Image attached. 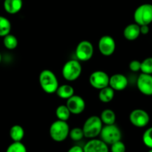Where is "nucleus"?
I'll list each match as a JSON object with an SVG mask.
<instances>
[{
    "label": "nucleus",
    "mask_w": 152,
    "mask_h": 152,
    "mask_svg": "<svg viewBox=\"0 0 152 152\" xmlns=\"http://www.w3.org/2000/svg\"><path fill=\"white\" fill-rule=\"evenodd\" d=\"M68 137L74 141H80L85 137L83 129L80 127H75L71 129Z\"/></svg>",
    "instance_id": "obj_24"
},
{
    "label": "nucleus",
    "mask_w": 152,
    "mask_h": 152,
    "mask_svg": "<svg viewBox=\"0 0 152 152\" xmlns=\"http://www.w3.org/2000/svg\"><path fill=\"white\" fill-rule=\"evenodd\" d=\"M103 123L99 116L93 115L89 117L85 121L83 126L84 137L88 139H94L99 136Z\"/></svg>",
    "instance_id": "obj_2"
},
{
    "label": "nucleus",
    "mask_w": 152,
    "mask_h": 152,
    "mask_svg": "<svg viewBox=\"0 0 152 152\" xmlns=\"http://www.w3.org/2000/svg\"><path fill=\"white\" fill-rule=\"evenodd\" d=\"M9 135L13 142H22L25 137V130L20 125H14L10 129Z\"/></svg>",
    "instance_id": "obj_17"
},
{
    "label": "nucleus",
    "mask_w": 152,
    "mask_h": 152,
    "mask_svg": "<svg viewBox=\"0 0 152 152\" xmlns=\"http://www.w3.org/2000/svg\"><path fill=\"white\" fill-rule=\"evenodd\" d=\"M137 86L141 94L145 96H152V74L142 73L137 80Z\"/></svg>",
    "instance_id": "obj_12"
},
{
    "label": "nucleus",
    "mask_w": 152,
    "mask_h": 152,
    "mask_svg": "<svg viewBox=\"0 0 152 152\" xmlns=\"http://www.w3.org/2000/svg\"><path fill=\"white\" fill-rule=\"evenodd\" d=\"M140 71L143 74H152V57H147L141 62Z\"/></svg>",
    "instance_id": "obj_26"
},
{
    "label": "nucleus",
    "mask_w": 152,
    "mask_h": 152,
    "mask_svg": "<svg viewBox=\"0 0 152 152\" xmlns=\"http://www.w3.org/2000/svg\"><path fill=\"white\" fill-rule=\"evenodd\" d=\"M148 152H152V148H150V150Z\"/></svg>",
    "instance_id": "obj_33"
},
{
    "label": "nucleus",
    "mask_w": 152,
    "mask_h": 152,
    "mask_svg": "<svg viewBox=\"0 0 152 152\" xmlns=\"http://www.w3.org/2000/svg\"><path fill=\"white\" fill-rule=\"evenodd\" d=\"M11 31V23L7 18L0 16V37H5L10 34Z\"/></svg>",
    "instance_id": "obj_22"
},
{
    "label": "nucleus",
    "mask_w": 152,
    "mask_h": 152,
    "mask_svg": "<svg viewBox=\"0 0 152 152\" xmlns=\"http://www.w3.org/2000/svg\"><path fill=\"white\" fill-rule=\"evenodd\" d=\"M94 52V49L92 43L88 40H83L77 45L75 54L79 61L87 62L91 59Z\"/></svg>",
    "instance_id": "obj_7"
},
{
    "label": "nucleus",
    "mask_w": 152,
    "mask_h": 152,
    "mask_svg": "<svg viewBox=\"0 0 152 152\" xmlns=\"http://www.w3.org/2000/svg\"><path fill=\"white\" fill-rule=\"evenodd\" d=\"M109 77L108 74L105 71L98 70L91 73L89 77V83L94 88L100 90L103 88L108 86Z\"/></svg>",
    "instance_id": "obj_9"
},
{
    "label": "nucleus",
    "mask_w": 152,
    "mask_h": 152,
    "mask_svg": "<svg viewBox=\"0 0 152 152\" xmlns=\"http://www.w3.org/2000/svg\"><path fill=\"white\" fill-rule=\"evenodd\" d=\"M39 83L42 89L49 94L56 93L59 86L56 76L53 71L48 69H45L40 72Z\"/></svg>",
    "instance_id": "obj_1"
},
{
    "label": "nucleus",
    "mask_w": 152,
    "mask_h": 152,
    "mask_svg": "<svg viewBox=\"0 0 152 152\" xmlns=\"http://www.w3.org/2000/svg\"><path fill=\"white\" fill-rule=\"evenodd\" d=\"M129 120L137 128H144L150 122V116L146 111L140 108L133 110L129 114Z\"/></svg>",
    "instance_id": "obj_8"
},
{
    "label": "nucleus",
    "mask_w": 152,
    "mask_h": 152,
    "mask_svg": "<svg viewBox=\"0 0 152 152\" xmlns=\"http://www.w3.org/2000/svg\"><path fill=\"white\" fill-rule=\"evenodd\" d=\"M141 68V62L139 60H132V62L129 63V69L132 71V72H138L140 71Z\"/></svg>",
    "instance_id": "obj_29"
},
{
    "label": "nucleus",
    "mask_w": 152,
    "mask_h": 152,
    "mask_svg": "<svg viewBox=\"0 0 152 152\" xmlns=\"http://www.w3.org/2000/svg\"><path fill=\"white\" fill-rule=\"evenodd\" d=\"M98 48L101 54L103 56H111L116 50L115 40L109 35L102 36L98 42Z\"/></svg>",
    "instance_id": "obj_10"
},
{
    "label": "nucleus",
    "mask_w": 152,
    "mask_h": 152,
    "mask_svg": "<svg viewBox=\"0 0 152 152\" xmlns=\"http://www.w3.org/2000/svg\"><path fill=\"white\" fill-rule=\"evenodd\" d=\"M135 23L140 25H149L152 22V4L145 3L138 6L134 13Z\"/></svg>",
    "instance_id": "obj_6"
},
{
    "label": "nucleus",
    "mask_w": 152,
    "mask_h": 152,
    "mask_svg": "<svg viewBox=\"0 0 152 152\" xmlns=\"http://www.w3.org/2000/svg\"><path fill=\"white\" fill-rule=\"evenodd\" d=\"M99 91V92L98 97L101 102H104V103H108V102H111L113 100L114 97V91H115L111 88L109 86Z\"/></svg>",
    "instance_id": "obj_19"
},
{
    "label": "nucleus",
    "mask_w": 152,
    "mask_h": 152,
    "mask_svg": "<svg viewBox=\"0 0 152 152\" xmlns=\"http://www.w3.org/2000/svg\"><path fill=\"white\" fill-rule=\"evenodd\" d=\"M66 106L72 114L78 115L82 114L86 108V102L82 96L74 94L68 98L66 102Z\"/></svg>",
    "instance_id": "obj_11"
},
{
    "label": "nucleus",
    "mask_w": 152,
    "mask_h": 152,
    "mask_svg": "<svg viewBox=\"0 0 152 152\" xmlns=\"http://www.w3.org/2000/svg\"><path fill=\"white\" fill-rule=\"evenodd\" d=\"M1 53H0V62H1Z\"/></svg>",
    "instance_id": "obj_32"
},
{
    "label": "nucleus",
    "mask_w": 152,
    "mask_h": 152,
    "mask_svg": "<svg viewBox=\"0 0 152 152\" xmlns=\"http://www.w3.org/2000/svg\"><path fill=\"white\" fill-rule=\"evenodd\" d=\"M142 142L148 148H152V127L148 128L142 134Z\"/></svg>",
    "instance_id": "obj_27"
},
{
    "label": "nucleus",
    "mask_w": 152,
    "mask_h": 152,
    "mask_svg": "<svg viewBox=\"0 0 152 152\" xmlns=\"http://www.w3.org/2000/svg\"><path fill=\"white\" fill-rule=\"evenodd\" d=\"M82 70L83 68L78 59H71L64 64L62 75L67 81H75L81 75Z\"/></svg>",
    "instance_id": "obj_4"
},
{
    "label": "nucleus",
    "mask_w": 152,
    "mask_h": 152,
    "mask_svg": "<svg viewBox=\"0 0 152 152\" xmlns=\"http://www.w3.org/2000/svg\"><path fill=\"white\" fill-rule=\"evenodd\" d=\"M56 94L61 99H68L74 94V89L70 85L64 84L62 86H59Z\"/></svg>",
    "instance_id": "obj_18"
},
{
    "label": "nucleus",
    "mask_w": 152,
    "mask_h": 152,
    "mask_svg": "<svg viewBox=\"0 0 152 152\" xmlns=\"http://www.w3.org/2000/svg\"><path fill=\"white\" fill-rule=\"evenodd\" d=\"M109 151L111 152H126V145L122 140L117 141V142L111 144Z\"/></svg>",
    "instance_id": "obj_28"
},
{
    "label": "nucleus",
    "mask_w": 152,
    "mask_h": 152,
    "mask_svg": "<svg viewBox=\"0 0 152 152\" xmlns=\"http://www.w3.org/2000/svg\"><path fill=\"white\" fill-rule=\"evenodd\" d=\"M3 7L9 14H16L22 10L23 7L22 0H4Z\"/></svg>",
    "instance_id": "obj_16"
},
{
    "label": "nucleus",
    "mask_w": 152,
    "mask_h": 152,
    "mask_svg": "<svg viewBox=\"0 0 152 152\" xmlns=\"http://www.w3.org/2000/svg\"><path fill=\"white\" fill-rule=\"evenodd\" d=\"M100 120L103 125H112L115 124L116 114L113 110L110 108H106L103 110L100 114Z\"/></svg>",
    "instance_id": "obj_20"
},
{
    "label": "nucleus",
    "mask_w": 152,
    "mask_h": 152,
    "mask_svg": "<svg viewBox=\"0 0 152 152\" xmlns=\"http://www.w3.org/2000/svg\"><path fill=\"white\" fill-rule=\"evenodd\" d=\"M67 152H84V150H83V147L76 145L71 147Z\"/></svg>",
    "instance_id": "obj_30"
},
{
    "label": "nucleus",
    "mask_w": 152,
    "mask_h": 152,
    "mask_svg": "<svg viewBox=\"0 0 152 152\" xmlns=\"http://www.w3.org/2000/svg\"><path fill=\"white\" fill-rule=\"evenodd\" d=\"M5 152H28L27 148L22 142H13L8 145Z\"/></svg>",
    "instance_id": "obj_25"
},
{
    "label": "nucleus",
    "mask_w": 152,
    "mask_h": 152,
    "mask_svg": "<svg viewBox=\"0 0 152 152\" xmlns=\"http://www.w3.org/2000/svg\"><path fill=\"white\" fill-rule=\"evenodd\" d=\"M55 114H56V117L57 120H62V121H68L71 114L66 105H59L56 108Z\"/></svg>",
    "instance_id": "obj_21"
},
{
    "label": "nucleus",
    "mask_w": 152,
    "mask_h": 152,
    "mask_svg": "<svg viewBox=\"0 0 152 152\" xmlns=\"http://www.w3.org/2000/svg\"><path fill=\"white\" fill-rule=\"evenodd\" d=\"M84 152H109V148L102 140L90 139L83 146Z\"/></svg>",
    "instance_id": "obj_13"
},
{
    "label": "nucleus",
    "mask_w": 152,
    "mask_h": 152,
    "mask_svg": "<svg viewBox=\"0 0 152 152\" xmlns=\"http://www.w3.org/2000/svg\"><path fill=\"white\" fill-rule=\"evenodd\" d=\"M140 25L137 23L129 24L123 31V36L129 41H134L140 36Z\"/></svg>",
    "instance_id": "obj_15"
},
{
    "label": "nucleus",
    "mask_w": 152,
    "mask_h": 152,
    "mask_svg": "<svg viewBox=\"0 0 152 152\" xmlns=\"http://www.w3.org/2000/svg\"><path fill=\"white\" fill-rule=\"evenodd\" d=\"M140 34L142 35H147L150 31L149 25H140Z\"/></svg>",
    "instance_id": "obj_31"
},
{
    "label": "nucleus",
    "mask_w": 152,
    "mask_h": 152,
    "mask_svg": "<svg viewBox=\"0 0 152 152\" xmlns=\"http://www.w3.org/2000/svg\"><path fill=\"white\" fill-rule=\"evenodd\" d=\"M70 127L67 121L57 120L53 122L49 129V134L50 138L56 142L65 141L68 137Z\"/></svg>",
    "instance_id": "obj_3"
},
{
    "label": "nucleus",
    "mask_w": 152,
    "mask_h": 152,
    "mask_svg": "<svg viewBox=\"0 0 152 152\" xmlns=\"http://www.w3.org/2000/svg\"><path fill=\"white\" fill-rule=\"evenodd\" d=\"M129 85L128 78L123 74H115L109 77L108 86L114 91H121L125 90Z\"/></svg>",
    "instance_id": "obj_14"
},
{
    "label": "nucleus",
    "mask_w": 152,
    "mask_h": 152,
    "mask_svg": "<svg viewBox=\"0 0 152 152\" xmlns=\"http://www.w3.org/2000/svg\"><path fill=\"white\" fill-rule=\"evenodd\" d=\"M3 45L8 50H14L18 46V39L13 34H7L3 37Z\"/></svg>",
    "instance_id": "obj_23"
},
{
    "label": "nucleus",
    "mask_w": 152,
    "mask_h": 152,
    "mask_svg": "<svg viewBox=\"0 0 152 152\" xmlns=\"http://www.w3.org/2000/svg\"><path fill=\"white\" fill-rule=\"evenodd\" d=\"M100 140H102L108 145H111L117 141L121 140L122 132L120 128L115 124L104 125L99 134Z\"/></svg>",
    "instance_id": "obj_5"
}]
</instances>
